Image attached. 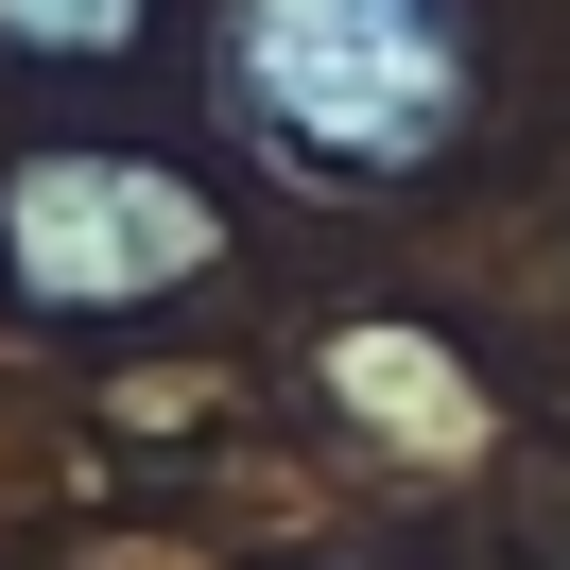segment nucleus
<instances>
[{
	"label": "nucleus",
	"mask_w": 570,
	"mask_h": 570,
	"mask_svg": "<svg viewBox=\"0 0 570 570\" xmlns=\"http://www.w3.org/2000/svg\"><path fill=\"white\" fill-rule=\"evenodd\" d=\"M225 105L328 190H397L466 139V0H225Z\"/></svg>",
	"instance_id": "nucleus-1"
},
{
	"label": "nucleus",
	"mask_w": 570,
	"mask_h": 570,
	"mask_svg": "<svg viewBox=\"0 0 570 570\" xmlns=\"http://www.w3.org/2000/svg\"><path fill=\"white\" fill-rule=\"evenodd\" d=\"M225 259V208L174 174V156H105V139H52L18 156V190H0V277H18V312H156V294H190Z\"/></svg>",
	"instance_id": "nucleus-2"
},
{
	"label": "nucleus",
	"mask_w": 570,
	"mask_h": 570,
	"mask_svg": "<svg viewBox=\"0 0 570 570\" xmlns=\"http://www.w3.org/2000/svg\"><path fill=\"white\" fill-rule=\"evenodd\" d=\"M156 0H0V52H52V70H105V52H139Z\"/></svg>",
	"instance_id": "nucleus-3"
}]
</instances>
